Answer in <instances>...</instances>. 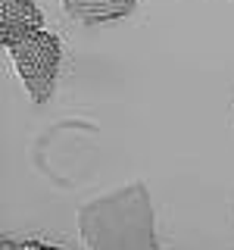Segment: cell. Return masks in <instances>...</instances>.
Instances as JSON below:
<instances>
[{
    "mask_svg": "<svg viewBox=\"0 0 234 250\" xmlns=\"http://www.w3.org/2000/svg\"><path fill=\"white\" fill-rule=\"evenodd\" d=\"M78 229L88 250H159L147 185H128L81 207Z\"/></svg>",
    "mask_w": 234,
    "mask_h": 250,
    "instance_id": "cell-1",
    "label": "cell"
},
{
    "mask_svg": "<svg viewBox=\"0 0 234 250\" xmlns=\"http://www.w3.org/2000/svg\"><path fill=\"white\" fill-rule=\"evenodd\" d=\"M3 47L10 50L16 72H19L22 84L28 88L31 100H38V104L50 100L59 75V60H62L59 38L50 35L47 28H25L19 35L3 38Z\"/></svg>",
    "mask_w": 234,
    "mask_h": 250,
    "instance_id": "cell-2",
    "label": "cell"
},
{
    "mask_svg": "<svg viewBox=\"0 0 234 250\" xmlns=\"http://www.w3.org/2000/svg\"><path fill=\"white\" fill-rule=\"evenodd\" d=\"M62 6L81 25H106L131 16L137 0H62Z\"/></svg>",
    "mask_w": 234,
    "mask_h": 250,
    "instance_id": "cell-3",
    "label": "cell"
},
{
    "mask_svg": "<svg viewBox=\"0 0 234 250\" xmlns=\"http://www.w3.org/2000/svg\"><path fill=\"white\" fill-rule=\"evenodd\" d=\"M25 28H44V13L35 0H0V41Z\"/></svg>",
    "mask_w": 234,
    "mask_h": 250,
    "instance_id": "cell-4",
    "label": "cell"
},
{
    "mask_svg": "<svg viewBox=\"0 0 234 250\" xmlns=\"http://www.w3.org/2000/svg\"><path fill=\"white\" fill-rule=\"evenodd\" d=\"M3 250H62V247L44 244V241H3Z\"/></svg>",
    "mask_w": 234,
    "mask_h": 250,
    "instance_id": "cell-5",
    "label": "cell"
}]
</instances>
